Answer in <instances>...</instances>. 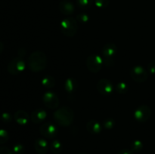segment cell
<instances>
[{"mask_svg": "<svg viewBox=\"0 0 155 154\" xmlns=\"http://www.w3.org/2000/svg\"><path fill=\"white\" fill-rule=\"evenodd\" d=\"M148 69L150 73L155 74V60H152L148 63Z\"/></svg>", "mask_w": 155, "mask_h": 154, "instance_id": "f1b7e54d", "label": "cell"}, {"mask_svg": "<svg viewBox=\"0 0 155 154\" xmlns=\"http://www.w3.org/2000/svg\"><path fill=\"white\" fill-rule=\"evenodd\" d=\"M35 150L39 154H45L48 150V143L44 138H37L34 143Z\"/></svg>", "mask_w": 155, "mask_h": 154, "instance_id": "9a60e30c", "label": "cell"}, {"mask_svg": "<svg viewBox=\"0 0 155 154\" xmlns=\"http://www.w3.org/2000/svg\"><path fill=\"white\" fill-rule=\"evenodd\" d=\"M77 154H86V153H77Z\"/></svg>", "mask_w": 155, "mask_h": 154, "instance_id": "d6a6232c", "label": "cell"}, {"mask_svg": "<svg viewBox=\"0 0 155 154\" xmlns=\"http://www.w3.org/2000/svg\"><path fill=\"white\" fill-rule=\"evenodd\" d=\"M78 84L75 79L68 78L64 82V89L68 93V96H73L77 91Z\"/></svg>", "mask_w": 155, "mask_h": 154, "instance_id": "2e32d148", "label": "cell"}, {"mask_svg": "<svg viewBox=\"0 0 155 154\" xmlns=\"http://www.w3.org/2000/svg\"><path fill=\"white\" fill-rule=\"evenodd\" d=\"M14 119L15 122L20 125H26L30 121V116L24 110H18L14 114Z\"/></svg>", "mask_w": 155, "mask_h": 154, "instance_id": "7c38bea8", "label": "cell"}, {"mask_svg": "<svg viewBox=\"0 0 155 154\" xmlns=\"http://www.w3.org/2000/svg\"><path fill=\"white\" fill-rule=\"evenodd\" d=\"M129 87L127 85V83H125L124 82H117L114 85V90L117 92L118 94H126L128 91Z\"/></svg>", "mask_w": 155, "mask_h": 154, "instance_id": "44dd1931", "label": "cell"}, {"mask_svg": "<svg viewBox=\"0 0 155 154\" xmlns=\"http://www.w3.org/2000/svg\"><path fill=\"white\" fill-rule=\"evenodd\" d=\"M77 2L80 8L86 9L92 6L94 2V0H77Z\"/></svg>", "mask_w": 155, "mask_h": 154, "instance_id": "7402d4cb", "label": "cell"}, {"mask_svg": "<svg viewBox=\"0 0 155 154\" xmlns=\"http://www.w3.org/2000/svg\"><path fill=\"white\" fill-rule=\"evenodd\" d=\"M102 125L104 128H106V129H111V128H114L115 125L114 119H112V118H107V119H105L103 121Z\"/></svg>", "mask_w": 155, "mask_h": 154, "instance_id": "603a6c76", "label": "cell"}, {"mask_svg": "<svg viewBox=\"0 0 155 154\" xmlns=\"http://www.w3.org/2000/svg\"><path fill=\"white\" fill-rule=\"evenodd\" d=\"M41 82H42V85L47 88H52L55 85V79L51 75H45L42 79Z\"/></svg>", "mask_w": 155, "mask_h": 154, "instance_id": "ac0fdd59", "label": "cell"}, {"mask_svg": "<svg viewBox=\"0 0 155 154\" xmlns=\"http://www.w3.org/2000/svg\"><path fill=\"white\" fill-rule=\"evenodd\" d=\"M117 53V46L113 42L105 44L102 48L103 63L107 67H110L114 64V57Z\"/></svg>", "mask_w": 155, "mask_h": 154, "instance_id": "3957f363", "label": "cell"}, {"mask_svg": "<svg viewBox=\"0 0 155 154\" xmlns=\"http://www.w3.org/2000/svg\"><path fill=\"white\" fill-rule=\"evenodd\" d=\"M47 118V113L45 110L42 109H37L34 110L31 113L30 116V119L34 124H39L42 122H43Z\"/></svg>", "mask_w": 155, "mask_h": 154, "instance_id": "5bb4252c", "label": "cell"}, {"mask_svg": "<svg viewBox=\"0 0 155 154\" xmlns=\"http://www.w3.org/2000/svg\"><path fill=\"white\" fill-rule=\"evenodd\" d=\"M77 19L82 24H86L89 21V16L86 13H80L77 16Z\"/></svg>", "mask_w": 155, "mask_h": 154, "instance_id": "4316f807", "label": "cell"}, {"mask_svg": "<svg viewBox=\"0 0 155 154\" xmlns=\"http://www.w3.org/2000/svg\"><path fill=\"white\" fill-rule=\"evenodd\" d=\"M103 57L98 54H92L86 60V66L92 72H98L102 68Z\"/></svg>", "mask_w": 155, "mask_h": 154, "instance_id": "8992f818", "label": "cell"}, {"mask_svg": "<svg viewBox=\"0 0 155 154\" xmlns=\"http://www.w3.org/2000/svg\"><path fill=\"white\" fill-rule=\"evenodd\" d=\"M63 149V145H62L61 142L58 140H54L51 143L50 146V150L51 152L54 154H58Z\"/></svg>", "mask_w": 155, "mask_h": 154, "instance_id": "d6986e66", "label": "cell"}, {"mask_svg": "<svg viewBox=\"0 0 155 154\" xmlns=\"http://www.w3.org/2000/svg\"><path fill=\"white\" fill-rule=\"evenodd\" d=\"M12 152L14 154H22L24 152V146L21 143H16L12 147Z\"/></svg>", "mask_w": 155, "mask_h": 154, "instance_id": "d4e9b609", "label": "cell"}, {"mask_svg": "<svg viewBox=\"0 0 155 154\" xmlns=\"http://www.w3.org/2000/svg\"><path fill=\"white\" fill-rule=\"evenodd\" d=\"M3 49H4V45H3L2 42L1 41H0V54H1L2 53Z\"/></svg>", "mask_w": 155, "mask_h": 154, "instance_id": "1f68e13d", "label": "cell"}, {"mask_svg": "<svg viewBox=\"0 0 155 154\" xmlns=\"http://www.w3.org/2000/svg\"><path fill=\"white\" fill-rule=\"evenodd\" d=\"M95 5L98 8H104L109 5L110 0H95Z\"/></svg>", "mask_w": 155, "mask_h": 154, "instance_id": "484cf974", "label": "cell"}, {"mask_svg": "<svg viewBox=\"0 0 155 154\" xmlns=\"http://www.w3.org/2000/svg\"><path fill=\"white\" fill-rule=\"evenodd\" d=\"M130 76L136 82L142 83L148 79V73L142 66H136L130 71Z\"/></svg>", "mask_w": 155, "mask_h": 154, "instance_id": "ba28073f", "label": "cell"}, {"mask_svg": "<svg viewBox=\"0 0 155 154\" xmlns=\"http://www.w3.org/2000/svg\"><path fill=\"white\" fill-rule=\"evenodd\" d=\"M78 29L77 22L74 18H66L60 23V30L64 36L73 37L76 35Z\"/></svg>", "mask_w": 155, "mask_h": 154, "instance_id": "277c9868", "label": "cell"}, {"mask_svg": "<svg viewBox=\"0 0 155 154\" xmlns=\"http://www.w3.org/2000/svg\"><path fill=\"white\" fill-rule=\"evenodd\" d=\"M46 55L42 51H34L30 54L27 60V66L32 72H40L46 67Z\"/></svg>", "mask_w": 155, "mask_h": 154, "instance_id": "6da1fadb", "label": "cell"}, {"mask_svg": "<svg viewBox=\"0 0 155 154\" xmlns=\"http://www.w3.org/2000/svg\"><path fill=\"white\" fill-rule=\"evenodd\" d=\"M117 154H134V152H133L131 149H122V150L119 151Z\"/></svg>", "mask_w": 155, "mask_h": 154, "instance_id": "4dcf8cb0", "label": "cell"}, {"mask_svg": "<svg viewBox=\"0 0 155 154\" xmlns=\"http://www.w3.org/2000/svg\"><path fill=\"white\" fill-rule=\"evenodd\" d=\"M97 91L103 96H109L114 91V85L111 81L107 79H101L97 82Z\"/></svg>", "mask_w": 155, "mask_h": 154, "instance_id": "52a82bcc", "label": "cell"}, {"mask_svg": "<svg viewBox=\"0 0 155 154\" xmlns=\"http://www.w3.org/2000/svg\"><path fill=\"white\" fill-rule=\"evenodd\" d=\"M9 134L6 130L0 128V144L5 143L8 140Z\"/></svg>", "mask_w": 155, "mask_h": 154, "instance_id": "cb8c5ba5", "label": "cell"}, {"mask_svg": "<svg viewBox=\"0 0 155 154\" xmlns=\"http://www.w3.org/2000/svg\"><path fill=\"white\" fill-rule=\"evenodd\" d=\"M0 154H14L12 149L6 146H1L0 147Z\"/></svg>", "mask_w": 155, "mask_h": 154, "instance_id": "f546056e", "label": "cell"}, {"mask_svg": "<svg viewBox=\"0 0 155 154\" xmlns=\"http://www.w3.org/2000/svg\"><path fill=\"white\" fill-rule=\"evenodd\" d=\"M53 117L58 125L61 127H68L74 122V112L71 107H62L54 112Z\"/></svg>", "mask_w": 155, "mask_h": 154, "instance_id": "7a4b0ae2", "label": "cell"}, {"mask_svg": "<svg viewBox=\"0 0 155 154\" xmlns=\"http://www.w3.org/2000/svg\"><path fill=\"white\" fill-rule=\"evenodd\" d=\"M39 131L44 137L48 139H53L58 134V129L51 122H45L39 128Z\"/></svg>", "mask_w": 155, "mask_h": 154, "instance_id": "9c48e42d", "label": "cell"}, {"mask_svg": "<svg viewBox=\"0 0 155 154\" xmlns=\"http://www.w3.org/2000/svg\"><path fill=\"white\" fill-rule=\"evenodd\" d=\"M151 116V110L148 106H139L134 112V118L139 122H145Z\"/></svg>", "mask_w": 155, "mask_h": 154, "instance_id": "30bf717a", "label": "cell"}, {"mask_svg": "<svg viewBox=\"0 0 155 154\" xmlns=\"http://www.w3.org/2000/svg\"><path fill=\"white\" fill-rule=\"evenodd\" d=\"M42 101H43L44 104L48 108L54 110L57 109L59 107V101L58 97L57 96L55 93L52 91H47L42 96Z\"/></svg>", "mask_w": 155, "mask_h": 154, "instance_id": "8fae6325", "label": "cell"}, {"mask_svg": "<svg viewBox=\"0 0 155 154\" xmlns=\"http://www.w3.org/2000/svg\"><path fill=\"white\" fill-rule=\"evenodd\" d=\"M26 63L22 57H17L12 59L8 65V72L12 75H18L25 69Z\"/></svg>", "mask_w": 155, "mask_h": 154, "instance_id": "5b68a950", "label": "cell"}, {"mask_svg": "<svg viewBox=\"0 0 155 154\" xmlns=\"http://www.w3.org/2000/svg\"><path fill=\"white\" fill-rule=\"evenodd\" d=\"M59 10L63 14L71 15L74 12V5L68 0H63L59 3Z\"/></svg>", "mask_w": 155, "mask_h": 154, "instance_id": "4fadbf2b", "label": "cell"}, {"mask_svg": "<svg viewBox=\"0 0 155 154\" xmlns=\"http://www.w3.org/2000/svg\"><path fill=\"white\" fill-rule=\"evenodd\" d=\"M86 129L89 133L93 134H99L102 130V126L100 124L99 122L92 119V120L89 121L86 124Z\"/></svg>", "mask_w": 155, "mask_h": 154, "instance_id": "e0dca14e", "label": "cell"}, {"mask_svg": "<svg viewBox=\"0 0 155 154\" xmlns=\"http://www.w3.org/2000/svg\"><path fill=\"white\" fill-rule=\"evenodd\" d=\"M143 146V143H142L141 140H135L134 141L132 142L131 144H130V149H131L133 152L138 153V152H140L142 150Z\"/></svg>", "mask_w": 155, "mask_h": 154, "instance_id": "ffe728a7", "label": "cell"}, {"mask_svg": "<svg viewBox=\"0 0 155 154\" xmlns=\"http://www.w3.org/2000/svg\"><path fill=\"white\" fill-rule=\"evenodd\" d=\"M1 120L5 123L10 122L12 120V116L9 113H3L1 115Z\"/></svg>", "mask_w": 155, "mask_h": 154, "instance_id": "83f0119b", "label": "cell"}]
</instances>
